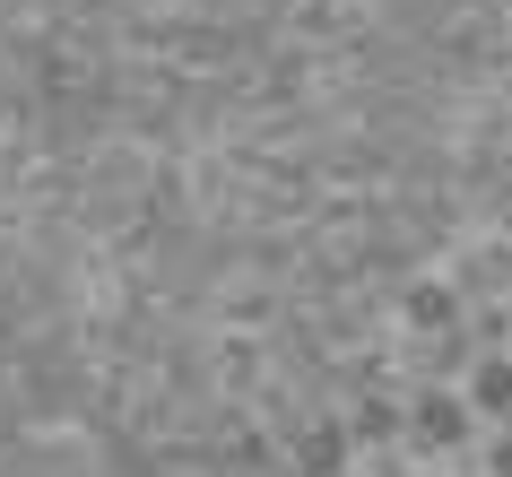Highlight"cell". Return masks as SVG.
Masks as SVG:
<instances>
[{"label":"cell","mask_w":512,"mask_h":477,"mask_svg":"<svg viewBox=\"0 0 512 477\" xmlns=\"http://www.w3.org/2000/svg\"><path fill=\"white\" fill-rule=\"evenodd\" d=\"M469 434H478V408L460 382H426L408 399V443L417 451H469Z\"/></svg>","instance_id":"obj_1"},{"label":"cell","mask_w":512,"mask_h":477,"mask_svg":"<svg viewBox=\"0 0 512 477\" xmlns=\"http://www.w3.org/2000/svg\"><path fill=\"white\" fill-rule=\"evenodd\" d=\"M400 321L434 347V339H452V330H469V295H460V287H443V278H417V287L400 295Z\"/></svg>","instance_id":"obj_2"},{"label":"cell","mask_w":512,"mask_h":477,"mask_svg":"<svg viewBox=\"0 0 512 477\" xmlns=\"http://www.w3.org/2000/svg\"><path fill=\"white\" fill-rule=\"evenodd\" d=\"M460 391H469V408H478V425H512V356H504V347H495V356H478Z\"/></svg>","instance_id":"obj_3"},{"label":"cell","mask_w":512,"mask_h":477,"mask_svg":"<svg viewBox=\"0 0 512 477\" xmlns=\"http://www.w3.org/2000/svg\"><path fill=\"white\" fill-rule=\"evenodd\" d=\"M400 434H408V408H400V399H356V417H348V443H374V451H391V443H400Z\"/></svg>","instance_id":"obj_4"},{"label":"cell","mask_w":512,"mask_h":477,"mask_svg":"<svg viewBox=\"0 0 512 477\" xmlns=\"http://www.w3.org/2000/svg\"><path fill=\"white\" fill-rule=\"evenodd\" d=\"M296 469L304 477H339L348 469V425H304L296 434Z\"/></svg>","instance_id":"obj_5"},{"label":"cell","mask_w":512,"mask_h":477,"mask_svg":"<svg viewBox=\"0 0 512 477\" xmlns=\"http://www.w3.org/2000/svg\"><path fill=\"white\" fill-rule=\"evenodd\" d=\"M486 477H512V425H495V434H486Z\"/></svg>","instance_id":"obj_6"},{"label":"cell","mask_w":512,"mask_h":477,"mask_svg":"<svg viewBox=\"0 0 512 477\" xmlns=\"http://www.w3.org/2000/svg\"><path fill=\"white\" fill-rule=\"evenodd\" d=\"M374 477H408V469H400V460H382V469H374Z\"/></svg>","instance_id":"obj_7"}]
</instances>
